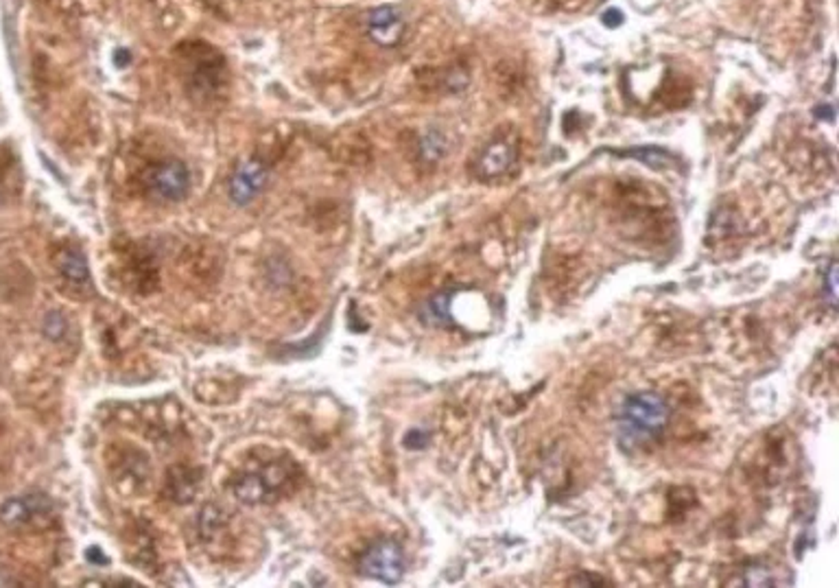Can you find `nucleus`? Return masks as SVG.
<instances>
[{"instance_id":"f257e3e1","label":"nucleus","mask_w":839,"mask_h":588,"mask_svg":"<svg viewBox=\"0 0 839 588\" xmlns=\"http://www.w3.org/2000/svg\"><path fill=\"white\" fill-rule=\"evenodd\" d=\"M302 470L289 455H273L252 468L239 470L230 482L232 495L245 506H271L298 490Z\"/></svg>"},{"instance_id":"f03ea898","label":"nucleus","mask_w":839,"mask_h":588,"mask_svg":"<svg viewBox=\"0 0 839 588\" xmlns=\"http://www.w3.org/2000/svg\"><path fill=\"white\" fill-rule=\"evenodd\" d=\"M671 418V407L663 396L654 392H636L621 404L616 418L619 444L625 451H636L647 442L656 440Z\"/></svg>"},{"instance_id":"7ed1b4c3","label":"nucleus","mask_w":839,"mask_h":588,"mask_svg":"<svg viewBox=\"0 0 839 588\" xmlns=\"http://www.w3.org/2000/svg\"><path fill=\"white\" fill-rule=\"evenodd\" d=\"M143 186L149 197L162 204L182 201L191 188V173L180 160H164L145 171Z\"/></svg>"},{"instance_id":"20e7f679","label":"nucleus","mask_w":839,"mask_h":588,"mask_svg":"<svg viewBox=\"0 0 839 588\" xmlns=\"http://www.w3.org/2000/svg\"><path fill=\"white\" fill-rule=\"evenodd\" d=\"M53 503L44 495H25L9 498L0 507V521L7 529L40 531L51 525Z\"/></svg>"},{"instance_id":"39448f33","label":"nucleus","mask_w":839,"mask_h":588,"mask_svg":"<svg viewBox=\"0 0 839 588\" xmlns=\"http://www.w3.org/2000/svg\"><path fill=\"white\" fill-rule=\"evenodd\" d=\"M359 573L385 584H396L404 576V553L394 540H376L359 558Z\"/></svg>"},{"instance_id":"423d86ee","label":"nucleus","mask_w":839,"mask_h":588,"mask_svg":"<svg viewBox=\"0 0 839 588\" xmlns=\"http://www.w3.org/2000/svg\"><path fill=\"white\" fill-rule=\"evenodd\" d=\"M267 177H270V171H267L265 162L258 158H243L234 169L232 177H230V197H232L234 204L239 206H247L261 195V191L267 184Z\"/></svg>"},{"instance_id":"0eeeda50","label":"nucleus","mask_w":839,"mask_h":588,"mask_svg":"<svg viewBox=\"0 0 839 588\" xmlns=\"http://www.w3.org/2000/svg\"><path fill=\"white\" fill-rule=\"evenodd\" d=\"M367 33L379 46H396L404 35V13L398 4H380L367 16Z\"/></svg>"},{"instance_id":"6e6552de","label":"nucleus","mask_w":839,"mask_h":588,"mask_svg":"<svg viewBox=\"0 0 839 588\" xmlns=\"http://www.w3.org/2000/svg\"><path fill=\"white\" fill-rule=\"evenodd\" d=\"M53 261L61 278L68 285H73L74 289H83V286L90 285V267H88L86 256L77 247L58 249Z\"/></svg>"},{"instance_id":"1a4fd4ad","label":"nucleus","mask_w":839,"mask_h":588,"mask_svg":"<svg viewBox=\"0 0 839 588\" xmlns=\"http://www.w3.org/2000/svg\"><path fill=\"white\" fill-rule=\"evenodd\" d=\"M516 162V149L507 140H497V143L488 145L483 153L479 155V173L483 177H498L507 173Z\"/></svg>"},{"instance_id":"9d476101","label":"nucleus","mask_w":839,"mask_h":588,"mask_svg":"<svg viewBox=\"0 0 839 588\" xmlns=\"http://www.w3.org/2000/svg\"><path fill=\"white\" fill-rule=\"evenodd\" d=\"M149 474V464L147 459L143 458V453L134 449H122V453L116 458V462L112 464V477L121 482L122 486H143V482L147 479Z\"/></svg>"},{"instance_id":"9b49d317","label":"nucleus","mask_w":839,"mask_h":588,"mask_svg":"<svg viewBox=\"0 0 839 588\" xmlns=\"http://www.w3.org/2000/svg\"><path fill=\"white\" fill-rule=\"evenodd\" d=\"M197 486H200V474L191 468H173L169 473L167 492L173 501L186 503L195 497Z\"/></svg>"},{"instance_id":"f8f14e48","label":"nucleus","mask_w":839,"mask_h":588,"mask_svg":"<svg viewBox=\"0 0 839 588\" xmlns=\"http://www.w3.org/2000/svg\"><path fill=\"white\" fill-rule=\"evenodd\" d=\"M451 298H449V294H440V295H435V298H431L427 302V307H424V313H422V319L424 322H428V324H433V326H446V324H451Z\"/></svg>"},{"instance_id":"ddd939ff","label":"nucleus","mask_w":839,"mask_h":588,"mask_svg":"<svg viewBox=\"0 0 839 588\" xmlns=\"http://www.w3.org/2000/svg\"><path fill=\"white\" fill-rule=\"evenodd\" d=\"M446 147H449V143H446L444 134L437 129L427 131V134L422 136V140H420V153H422V158L428 160V162L440 160L442 155L446 153Z\"/></svg>"},{"instance_id":"4468645a","label":"nucleus","mask_w":839,"mask_h":588,"mask_svg":"<svg viewBox=\"0 0 839 588\" xmlns=\"http://www.w3.org/2000/svg\"><path fill=\"white\" fill-rule=\"evenodd\" d=\"M835 276H837V267L835 265H831V271H828V278H827V286H828V302H831V307H835V302H837V294H835Z\"/></svg>"}]
</instances>
